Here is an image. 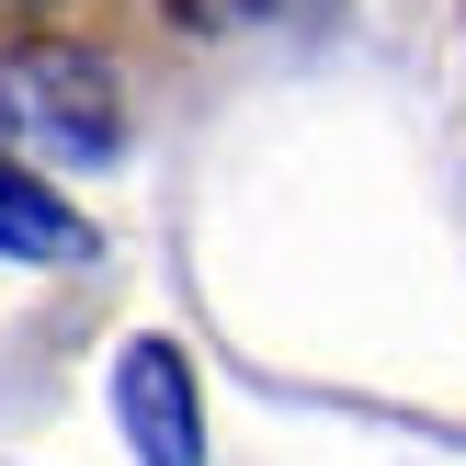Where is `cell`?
I'll return each mask as SVG.
<instances>
[{
    "mask_svg": "<svg viewBox=\"0 0 466 466\" xmlns=\"http://www.w3.org/2000/svg\"><path fill=\"white\" fill-rule=\"evenodd\" d=\"M0 250H12V262H80L91 228H80V205H57L23 159H0Z\"/></svg>",
    "mask_w": 466,
    "mask_h": 466,
    "instance_id": "3957f363",
    "label": "cell"
},
{
    "mask_svg": "<svg viewBox=\"0 0 466 466\" xmlns=\"http://www.w3.org/2000/svg\"><path fill=\"white\" fill-rule=\"evenodd\" d=\"M0 126H23L57 159H114L126 148V91H114V57L80 35H23L0 46Z\"/></svg>",
    "mask_w": 466,
    "mask_h": 466,
    "instance_id": "6da1fadb",
    "label": "cell"
},
{
    "mask_svg": "<svg viewBox=\"0 0 466 466\" xmlns=\"http://www.w3.org/2000/svg\"><path fill=\"white\" fill-rule=\"evenodd\" d=\"M114 410H126V432H137L148 466H194V455H205V432H194V376H182L171 341H137V353H126Z\"/></svg>",
    "mask_w": 466,
    "mask_h": 466,
    "instance_id": "7a4b0ae2",
    "label": "cell"
},
{
    "mask_svg": "<svg viewBox=\"0 0 466 466\" xmlns=\"http://www.w3.org/2000/svg\"><path fill=\"white\" fill-rule=\"evenodd\" d=\"M0 12H35V0H0Z\"/></svg>",
    "mask_w": 466,
    "mask_h": 466,
    "instance_id": "277c9868",
    "label": "cell"
}]
</instances>
